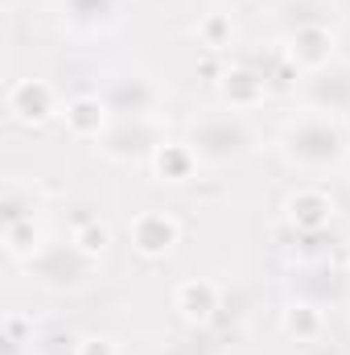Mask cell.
I'll return each instance as SVG.
<instances>
[{
	"instance_id": "obj_10",
	"label": "cell",
	"mask_w": 350,
	"mask_h": 355,
	"mask_svg": "<svg viewBox=\"0 0 350 355\" xmlns=\"http://www.w3.org/2000/svg\"><path fill=\"white\" fill-rule=\"evenodd\" d=\"M62 124H66V132H71L75 141L99 145V141L111 132L116 112H111V103L103 99V91H79V95H71V99L62 103Z\"/></svg>"
},
{
	"instance_id": "obj_23",
	"label": "cell",
	"mask_w": 350,
	"mask_h": 355,
	"mask_svg": "<svg viewBox=\"0 0 350 355\" xmlns=\"http://www.w3.org/2000/svg\"><path fill=\"white\" fill-rule=\"evenodd\" d=\"M79 339H83V335H75V331H66V327L37 331L33 355H79Z\"/></svg>"
},
{
	"instance_id": "obj_1",
	"label": "cell",
	"mask_w": 350,
	"mask_h": 355,
	"mask_svg": "<svg viewBox=\"0 0 350 355\" xmlns=\"http://www.w3.org/2000/svg\"><path fill=\"white\" fill-rule=\"evenodd\" d=\"M276 149H280L284 166H293L305 178L338 174L350 162V124L342 116L301 107L297 116L284 120V128L276 137Z\"/></svg>"
},
{
	"instance_id": "obj_7",
	"label": "cell",
	"mask_w": 350,
	"mask_h": 355,
	"mask_svg": "<svg viewBox=\"0 0 350 355\" xmlns=\"http://www.w3.org/2000/svg\"><path fill=\"white\" fill-rule=\"evenodd\" d=\"M128 244L145 261H165L181 244V219H177L174 211H161V207L136 211L128 219Z\"/></svg>"
},
{
	"instance_id": "obj_2",
	"label": "cell",
	"mask_w": 350,
	"mask_h": 355,
	"mask_svg": "<svg viewBox=\"0 0 350 355\" xmlns=\"http://www.w3.org/2000/svg\"><path fill=\"white\" fill-rule=\"evenodd\" d=\"M185 141L190 149L198 153L202 166L210 170H223V166H239L243 157L256 153L260 137L252 128V120L243 112H206V116H194L185 124Z\"/></svg>"
},
{
	"instance_id": "obj_21",
	"label": "cell",
	"mask_w": 350,
	"mask_h": 355,
	"mask_svg": "<svg viewBox=\"0 0 350 355\" xmlns=\"http://www.w3.org/2000/svg\"><path fill=\"white\" fill-rule=\"evenodd\" d=\"M194 37H198L206 50H231V46H235V21H231L227 12H206V17H198Z\"/></svg>"
},
{
	"instance_id": "obj_22",
	"label": "cell",
	"mask_w": 350,
	"mask_h": 355,
	"mask_svg": "<svg viewBox=\"0 0 350 355\" xmlns=\"http://www.w3.org/2000/svg\"><path fill=\"white\" fill-rule=\"evenodd\" d=\"M33 339H37V331H33V318H25V314H4V355H33Z\"/></svg>"
},
{
	"instance_id": "obj_24",
	"label": "cell",
	"mask_w": 350,
	"mask_h": 355,
	"mask_svg": "<svg viewBox=\"0 0 350 355\" xmlns=\"http://www.w3.org/2000/svg\"><path fill=\"white\" fill-rule=\"evenodd\" d=\"M79 355H120L111 335H83L79 339Z\"/></svg>"
},
{
	"instance_id": "obj_26",
	"label": "cell",
	"mask_w": 350,
	"mask_h": 355,
	"mask_svg": "<svg viewBox=\"0 0 350 355\" xmlns=\"http://www.w3.org/2000/svg\"><path fill=\"white\" fill-rule=\"evenodd\" d=\"M347 272H350V257H347Z\"/></svg>"
},
{
	"instance_id": "obj_8",
	"label": "cell",
	"mask_w": 350,
	"mask_h": 355,
	"mask_svg": "<svg viewBox=\"0 0 350 355\" xmlns=\"http://www.w3.org/2000/svg\"><path fill=\"white\" fill-rule=\"evenodd\" d=\"M4 107L21 128H46L54 116H62V99L46 79H12L4 91Z\"/></svg>"
},
{
	"instance_id": "obj_18",
	"label": "cell",
	"mask_w": 350,
	"mask_h": 355,
	"mask_svg": "<svg viewBox=\"0 0 350 355\" xmlns=\"http://www.w3.org/2000/svg\"><path fill=\"white\" fill-rule=\"evenodd\" d=\"M46 232H42V219H12L4 223V257L12 265H29L42 248H46Z\"/></svg>"
},
{
	"instance_id": "obj_12",
	"label": "cell",
	"mask_w": 350,
	"mask_h": 355,
	"mask_svg": "<svg viewBox=\"0 0 350 355\" xmlns=\"http://www.w3.org/2000/svg\"><path fill=\"white\" fill-rule=\"evenodd\" d=\"M214 91H219V99H223L227 112H252V107H260L264 99H268L272 79H268V71H260L256 62H231L219 75Z\"/></svg>"
},
{
	"instance_id": "obj_17",
	"label": "cell",
	"mask_w": 350,
	"mask_h": 355,
	"mask_svg": "<svg viewBox=\"0 0 350 355\" xmlns=\"http://www.w3.org/2000/svg\"><path fill=\"white\" fill-rule=\"evenodd\" d=\"M42 202H46V190L37 182H29V178H4V194H0L4 223H12V219H37Z\"/></svg>"
},
{
	"instance_id": "obj_11",
	"label": "cell",
	"mask_w": 350,
	"mask_h": 355,
	"mask_svg": "<svg viewBox=\"0 0 350 355\" xmlns=\"http://www.w3.org/2000/svg\"><path fill=\"white\" fill-rule=\"evenodd\" d=\"M301 99L313 112H330V116H350V62H330L326 71L301 75Z\"/></svg>"
},
{
	"instance_id": "obj_14",
	"label": "cell",
	"mask_w": 350,
	"mask_h": 355,
	"mask_svg": "<svg viewBox=\"0 0 350 355\" xmlns=\"http://www.w3.org/2000/svg\"><path fill=\"white\" fill-rule=\"evenodd\" d=\"M124 0H58V17L75 37H99L111 33L120 21Z\"/></svg>"
},
{
	"instance_id": "obj_6",
	"label": "cell",
	"mask_w": 350,
	"mask_h": 355,
	"mask_svg": "<svg viewBox=\"0 0 350 355\" xmlns=\"http://www.w3.org/2000/svg\"><path fill=\"white\" fill-rule=\"evenodd\" d=\"M280 215H284V223H288L297 236L330 232L334 219H338V198H334L322 182H301V186H293V190L284 194Z\"/></svg>"
},
{
	"instance_id": "obj_15",
	"label": "cell",
	"mask_w": 350,
	"mask_h": 355,
	"mask_svg": "<svg viewBox=\"0 0 350 355\" xmlns=\"http://www.w3.org/2000/svg\"><path fill=\"white\" fill-rule=\"evenodd\" d=\"M280 331H284L293 343H305V347L322 343L326 331H330L326 306L313 302V297H293V302H284V310H280Z\"/></svg>"
},
{
	"instance_id": "obj_5",
	"label": "cell",
	"mask_w": 350,
	"mask_h": 355,
	"mask_svg": "<svg viewBox=\"0 0 350 355\" xmlns=\"http://www.w3.org/2000/svg\"><path fill=\"white\" fill-rule=\"evenodd\" d=\"M284 67L301 79L313 71H326L330 62H338V33L330 21H313V25H297L284 33V50H280Z\"/></svg>"
},
{
	"instance_id": "obj_25",
	"label": "cell",
	"mask_w": 350,
	"mask_h": 355,
	"mask_svg": "<svg viewBox=\"0 0 350 355\" xmlns=\"http://www.w3.org/2000/svg\"><path fill=\"white\" fill-rule=\"evenodd\" d=\"M161 355H210V343L194 331V335H185V339H177V343H169Z\"/></svg>"
},
{
	"instance_id": "obj_19",
	"label": "cell",
	"mask_w": 350,
	"mask_h": 355,
	"mask_svg": "<svg viewBox=\"0 0 350 355\" xmlns=\"http://www.w3.org/2000/svg\"><path fill=\"white\" fill-rule=\"evenodd\" d=\"M66 240H71L79 252H87L91 261H103L107 248H111V227H107L99 215H83V219L66 232Z\"/></svg>"
},
{
	"instance_id": "obj_9",
	"label": "cell",
	"mask_w": 350,
	"mask_h": 355,
	"mask_svg": "<svg viewBox=\"0 0 350 355\" xmlns=\"http://www.w3.org/2000/svg\"><path fill=\"white\" fill-rule=\"evenodd\" d=\"M103 99L111 103L116 116H165V91H161V83L140 75V71H124V75L107 79Z\"/></svg>"
},
{
	"instance_id": "obj_16",
	"label": "cell",
	"mask_w": 350,
	"mask_h": 355,
	"mask_svg": "<svg viewBox=\"0 0 350 355\" xmlns=\"http://www.w3.org/2000/svg\"><path fill=\"white\" fill-rule=\"evenodd\" d=\"M202 170V162H198V153L190 149V141L181 137V141H165L157 153H153V162H149V174L153 182H161V186H190L194 178Z\"/></svg>"
},
{
	"instance_id": "obj_20",
	"label": "cell",
	"mask_w": 350,
	"mask_h": 355,
	"mask_svg": "<svg viewBox=\"0 0 350 355\" xmlns=\"http://www.w3.org/2000/svg\"><path fill=\"white\" fill-rule=\"evenodd\" d=\"M338 4L334 0H284L280 4V29H297V25H313V21H330Z\"/></svg>"
},
{
	"instance_id": "obj_3",
	"label": "cell",
	"mask_w": 350,
	"mask_h": 355,
	"mask_svg": "<svg viewBox=\"0 0 350 355\" xmlns=\"http://www.w3.org/2000/svg\"><path fill=\"white\" fill-rule=\"evenodd\" d=\"M29 272V281L33 285H42V289H50V293H79V289H87L99 281V261H91L87 252H79L71 240H46V248L29 261V265H21Z\"/></svg>"
},
{
	"instance_id": "obj_13",
	"label": "cell",
	"mask_w": 350,
	"mask_h": 355,
	"mask_svg": "<svg viewBox=\"0 0 350 355\" xmlns=\"http://www.w3.org/2000/svg\"><path fill=\"white\" fill-rule=\"evenodd\" d=\"M174 310L190 331H202L206 322H214V314L223 310V289L210 277H185L174 285Z\"/></svg>"
},
{
	"instance_id": "obj_4",
	"label": "cell",
	"mask_w": 350,
	"mask_h": 355,
	"mask_svg": "<svg viewBox=\"0 0 350 355\" xmlns=\"http://www.w3.org/2000/svg\"><path fill=\"white\" fill-rule=\"evenodd\" d=\"M165 141H169L165 116H116L111 132L99 141V153L116 166H149Z\"/></svg>"
}]
</instances>
